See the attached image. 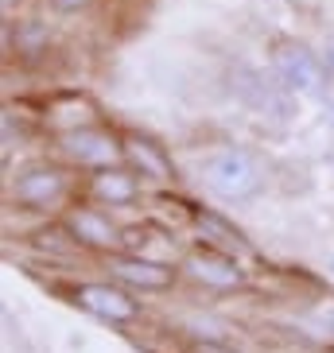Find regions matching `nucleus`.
Masks as SVG:
<instances>
[{
  "instance_id": "423d86ee",
  "label": "nucleus",
  "mask_w": 334,
  "mask_h": 353,
  "mask_svg": "<svg viewBox=\"0 0 334 353\" xmlns=\"http://www.w3.org/2000/svg\"><path fill=\"white\" fill-rule=\"evenodd\" d=\"M74 299L82 311L97 314L105 322H132L140 314L136 299H128L125 291L109 288V283H82V288H74Z\"/></svg>"
},
{
  "instance_id": "f8f14e48",
  "label": "nucleus",
  "mask_w": 334,
  "mask_h": 353,
  "mask_svg": "<svg viewBox=\"0 0 334 353\" xmlns=\"http://www.w3.org/2000/svg\"><path fill=\"white\" fill-rule=\"evenodd\" d=\"M195 221H199V229L206 233V237L222 241V245H233V249H245V237H241V233H237V229H233L226 218L210 214V210H199V214H195Z\"/></svg>"
},
{
  "instance_id": "f3484780",
  "label": "nucleus",
  "mask_w": 334,
  "mask_h": 353,
  "mask_svg": "<svg viewBox=\"0 0 334 353\" xmlns=\"http://www.w3.org/2000/svg\"><path fill=\"white\" fill-rule=\"evenodd\" d=\"M0 4H4V12H12V4H16V0H0Z\"/></svg>"
},
{
  "instance_id": "2eb2a0df",
  "label": "nucleus",
  "mask_w": 334,
  "mask_h": 353,
  "mask_svg": "<svg viewBox=\"0 0 334 353\" xmlns=\"http://www.w3.org/2000/svg\"><path fill=\"white\" fill-rule=\"evenodd\" d=\"M51 4H55L59 12H74V8H82L86 0H51Z\"/></svg>"
},
{
  "instance_id": "4468645a",
  "label": "nucleus",
  "mask_w": 334,
  "mask_h": 353,
  "mask_svg": "<svg viewBox=\"0 0 334 353\" xmlns=\"http://www.w3.org/2000/svg\"><path fill=\"white\" fill-rule=\"evenodd\" d=\"M315 319H319V326H323V330L334 338V303H326V307H319V314H315Z\"/></svg>"
},
{
  "instance_id": "a211bd4d",
  "label": "nucleus",
  "mask_w": 334,
  "mask_h": 353,
  "mask_svg": "<svg viewBox=\"0 0 334 353\" xmlns=\"http://www.w3.org/2000/svg\"><path fill=\"white\" fill-rule=\"evenodd\" d=\"M326 268H331V276H334V252H331V260H326Z\"/></svg>"
},
{
  "instance_id": "f257e3e1",
  "label": "nucleus",
  "mask_w": 334,
  "mask_h": 353,
  "mask_svg": "<svg viewBox=\"0 0 334 353\" xmlns=\"http://www.w3.org/2000/svg\"><path fill=\"white\" fill-rule=\"evenodd\" d=\"M199 179L206 183V190H214L218 198L249 202V198H257L264 187V167H261V159L253 156V152H245V148H214V152L202 156Z\"/></svg>"
},
{
  "instance_id": "dca6fc26",
  "label": "nucleus",
  "mask_w": 334,
  "mask_h": 353,
  "mask_svg": "<svg viewBox=\"0 0 334 353\" xmlns=\"http://www.w3.org/2000/svg\"><path fill=\"white\" fill-rule=\"evenodd\" d=\"M323 63H326V74L334 78V39L326 43V51H323Z\"/></svg>"
},
{
  "instance_id": "9d476101",
  "label": "nucleus",
  "mask_w": 334,
  "mask_h": 353,
  "mask_svg": "<svg viewBox=\"0 0 334 353\" xmlns=\"http://www.w3.org/2000/svg\"><path fill=\"white\" fill-rule=\"evenodd\" d=\"M90 194L97 202H105V206H128L136 198V179L128 171H121V167H101L90 179Z\"/></svg>"
},
{
  "instance_id": "ddd939ff",
  "label": "nucleus",
  "mask_w": 334,
  "mask_h": 353,
  "mask_svg": "<svg viewBox=\"0 0 334 353\" xmlns=\"http://www.w3.org/2000/svg\"><path fill=\"white\" fill-rule=\"evenodd\" d=\"M66 241H74L70 229H55V233H35L32 245H35V249H47V252H66V249H70Z\"/></svg>"
},
{
  "instance_id": "9b49d317",
  "label": "nucleus",
  "mask_w": 334,
  "mask_h": 353,
  "mask_svg": "<svg viewBox=\"0 0 334 353\" xmlns=\"http://www.w3.org/2000/svg\"><path fill=\"white\" fill-rule=\"evenodd\" d=\"M125 159L132 167H140L144 175H152V179L171 175V163H167L164 148H159L156 140H148V136H125Z\"/></svg>"
},
{
  "instance_id": "0eeeda50",
  "label": "nucleus",
  "mask_w": 334,
  "mask_h": 353,
  "mask_svg": "<svg viewBox=\"0 0 334 353\" xmlns=\"http://www.w3.org/2000/svg\"><path fill=\"white\" fill-rule=\"evenodd\" d=\"M109 272L121 283L140 291H167L175 283V268H167L164 260H152V256H113Z\"/></svg>"
},
{
  "instance_id": "20e7f679",
  "label": "nucleus",
  "mask_w": 334,
  "mask_h": 353,
  "mask_svg": "<svg viewBox=\"0 0 334 353\" xmlns=\"http://www.w3.org/2000/svg\"><path fill=\"white\" fill-rule=\"evenodd\" d=\"M237 94L241 101L257 109V113H268L276 121H288L292 117V90L276 78V74H257V70H241L237 74Z\"/></svg>"
},
{
  "instance_id": "7ed1b4c3",
  "label": "nucleus",
  "mask_w": 334,
  "mask_h": 353,
  "mask_svg": "<svg viewBox=\"0 0 334 353\" xmlns=\"http://www.w3.org/2000/svg\"><path fill=\"white\" fill-rule=\"evenodd\" d=\"M59 152L78 167L101 171V167H117L125 159V140H117L113 132H101V128H66L59 136Z\"/></svg>"
},
{
  "instance_id": "6e6552de",
  "label": "nucleus",
  "mask_w": 334,
  "mask_h": 353,
  "mask_svg": "<svg viewBox=\"0 0 334 353\" xmlns=\"http://www.w3.org/2000/svg\"><path fill=\"white\" fill-rule=\"evenodd\" d=\"M12 194L23 206H51L66 194V171H59V167H28L23 175H16Z\"/></svg>"
},
{
  "instance_id": "1a4fd4ad",
  "label": "nucleus",
  "mask_w": 334,
  "mask_h": 353,
  "mask_svg": "<svg viewBox=\"0 0 334 353\" xmlns=\"http://www.w3.org/2000/svg\"><path fill=\"white\" fill-rule=\"evenodd\" d=\"M66 229L78 245H90V249H117L121 245V233L109 218H101L97 210H70L66 214Z\"/></svg>"
},
{
  "instance_id": "f03ea898",
  "label": "nucleus",
  "mask_w": 334,
  "mask_h": 353,
  "mask_svg": "<svg viewBox=\"0 0 334 353\" xmlns=\"http://www.w3.org/2000/svg\"><path fill=\"white\" fill-rule=\"evenodd\" d=\"M268 66L292 94H323L326 78H331L323 54H315L307 43H295V39L276 43L268 54Z\"/></svg>"
},
{
  "instance_id": "39448f33",
  "label": "nucleus",
  "mask_w": 334,
  "mask_h": 353,
  "mask_svg": "<svg viewBox=\"0 0 334 353\" xmlns=\"http://www.w3.org/2000/svg\"><path fill=\"white\" fill-rule=\"evenodd\" d=\"M187 272L195 276L199 283L206 288H218V291H233L245 283V272L237 268V260L218 252L214 245H199V249L187 256Z\"/></svg>"
}]
</instances>
